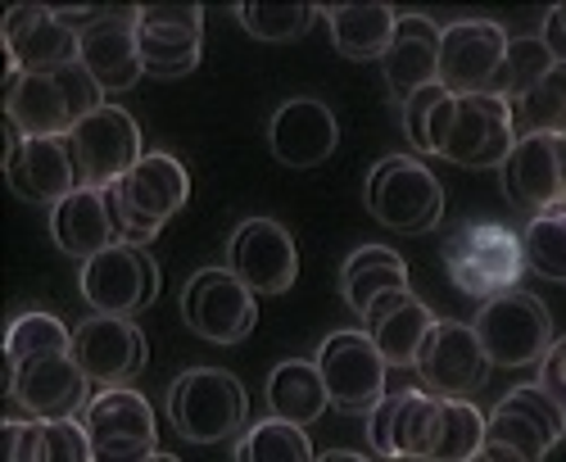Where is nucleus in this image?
Listing matches in <instances>:
<instances>
[{
	"label": "nucleus",
	"instance_id": "2f4dec72",
	"mask_svg": "<svg viewBox=\"0 0 566 462\" xmlns=\"http://www.w3.org/2000/svg\"><path fill=\"white\" fill-rule=\"evenodd\" d=\"M557 444L544 435V427H535L526 412H516V408H507L503 399L494 403V412H490V422H485V458H494V462H548V453H553Z\"/></svg>",
	"mask_w": 566,
	"mask_h": 462
},
{
	"label": "nucleus",
	"instance_id": "49530a36",
	"mask_svg": "<svg viewBox=\"0 0 566 462\" xmlns=\"http://www.w3.org/2000/svg\"><path fill=\"white\" fill-rule=\"evenodd\" d=\"M476 462H494V458H485V453H481V458H476Z\"/></svg>",
	"mask_w": 566,
	"mask_h": 462
},
{
	"label": "nucleus",
	"instance_id": "4c0bfd02",
	"mask_svg": "<svg viewBox=\"0 0 566 462\" xmlns=\"http://www.w3.org/2000/svg\"><path fill=\"white\" fill-rule=\"evenodd\" d=\"M235 14H241L245 32L259 41H295L313 28L317 6H259V0H250V6H241Z\"/></svg>",
	"mask_w": 566,
	"mask_h": 462
},
{
	"label": "nucleus",
	"instance_id": "b1692460",
	"mask_svg": "<svg viewBox=\"0 0 566 462\" xmlns=\"http://www.w3.org/2000/svg\"><path fill=\"white\" fill-rule=\"evenodd\" d=\"M440 36L444 28H436L427 14H399L395 41L381 60V77L399 105L440 82Z\"/></svg>",
	"mask_w": 566,
	"mask_h": 462
},
{
	"label": "nucleus",
	"instance_id": "58836bf2",
	"mask_svg": "<svg viewBox=\"0 0 566 462\" xmlns=\"http://www.w3.org/2000/svg\"><path fill=\"white\" fill-rule=\"evenodd\" d=\"M503 403H507V408H516V412H526V418H531L535 427H544V435H548L553 444H562V440H566V408H562V403H553V399L544 395V386H539V381L512 386V390L503 395Z\"/></svg>",
	"mask_w": 566,
	"mask_h": 462
},
{
	"label": "nucleus",
	"instance_id": "de8ad7c7",
	"mask_svg": "<svg viewBox=\"0 0 566 462\" xmlns=\"http://www.w3.org/2000/svg\"><path fill=\"white\" fill-rule=\"evenodd\" d=\"M562 146H566V132H562Z\"/></svg>",
	"mask_w": 566,
	"mask_h": 462
},
{
	"label": "nucleus",
	"instance_id": "f257e3e1",
	"mask_svg": "<svg viewBox=\"0 0 566 462\" xmlns=\"http://www.w3.org/2000/svg\"><path fill=\"white\" fill-rule=\"evenodd\" d=\"M186 200H191V172H186V164L177 155H164V150L146 155L118 187L105 191L118 245L146 250L164 231V222L186 209Z\"/></svg>",
	"mask_w": 566,
	"mask_h": 462
},
{
	"label": "nucleus",
	"instance_id": "4be33fe9",
	"mask_svg": "<svg viewBox=\"0 0 566 462\" xmlns=\"http://www.w3.org/2000/svg\"><path fill=\"white\" fill-rule=\"evenodd\" d=\"M268 146L276 155V164L286 168H317L336 155L340 146V123H336V109L326 101H313V96H295L286 101L272 123H268Z\"/></svg>",
	"mask_w": 566,
	"mask_h": 462
},
{
	"label": "nucleus",
	"instance_id": "39448f33",
	"mask_svg": "<svg viewBox=\"0 0 566 462\" xmlns=\"http://www.w3.org/2000/svg\"><path fill=\"white\" fill-rule=\"evenodd\" d=\"M444 267L462 295L485 304L494 295L516 291L526 272V250L522 237L503 222H462L444 241Z\"/></svg>",
	"mask_w": 566,
	"mask_h": 462
},
{
	"label": "nucleus",
	"instance_id": "7ed1b4c3",
	"mask_svg": "<svg viewBox=\"0 0 566 462\" xmlns=\"http://www.w3.org/2000/svg\"><path fill=\"white\" fill-rule=\"evenodd\" d=\"M101 105L105 91L82 64L60 73H10L6 82V123H14L23 136H69Z\"/></svg>",
	"mask_w": 566,
	"mask_h": 462
},
{
	"label": "nucleus",
	"instance_id": "e433bc0d",
	"mask_svg": "<svg viewBox=\"0 0 566 462\" xmlns=\"http://www.w3.org/2000/svg\"><path fill=\"white\" fill-rule=\"evenodd\" d=\"M522 250H526V267L535 276L566 286V213L548 209V213L531 218L522 231Z\"/></svg>",
	"mask_w": 566,
	"mask_h": 462
},
{
	"label": "nucleus",
	"instance_id": "72a5a7b5",
	"mask_svg": "<svg viewBox=\"0 0 566 462\" xmlns=\"http://www.w3.org/2000/svg\"><path fill=\"white\" fill-rule=\"evenodd\" d=\"M60 354H73V332L55 313H41V308H28L10 322L6 332V363L10 372L23 363H36V358H60Z\"/></svg>",
	"mask_w": 566,
	"mask_h": 462
},
{
	"label": "nucleus",
	"instance_id": "9d476101",
	"mask_svg": "<svg viewBox=\"0 0 566 462\" xmlns=\"http://www.w3.org/2000/svg\"><path fill=\"white\" fill-rule=\"evenodd\" d=\"M77 291L91 304V313L132 317L159 300V263L140 245H109L82 263Z\"/></svg>",
	"mask_w": 566,
	"mask_h": 462
},
{
	"label": "nucleus",
	"instance_id": "f03ea898",
	"mask_svg": "<svg viewBox=\"0 0 566 462\" xmlns=\"http://www.w3.org/2000/svg\"><path fill=\"white\" fill-rule=\"evenodd\" d=\"M431 155L458 164V168H503V159L516 146L512 109L507 101L490 96H449L431 114Z\"/></svg>",
	"mask_w": 566,
	"mask_h": 462
},
{
	"label": "nucleus",
	"instance_id": "a18cd8bd",
	"mask_svg": "<svg viewBox=\"0 0 566 462\" xmlns=\"http://www.w3.org/2000/svg\"><path fill=\"white\" fill-rule=\"evenodd\" d=\"M557 213H566V196H562V204H557Z\"/></svg>",
	"mask_w": 566,
	"mask_h": 462
},
{
	"label": "nucleus",
	"instance_id": "c756f323",
	"mask_svg": "<svg viewBox=\"0 0 566 462\" xmlns=\"http://www.w3.org/2000/svg\"><path fill=\"white\" fill-rule=\"evenodd\" d=\"M268 408L272 418L295 422V427H313L326 408H332V395H326V381L317 372L313 358H286L272 367L268 377Z\"/></svg>",
	"mask_w": 566,
	"mask_h": 462
},
{
	"label": "nucleus",
	"instance_id": "393cba45",
	"mask_svg": "<svg viewBox=\"0 0 566 462\" xmlns=\"http://www.w3.org/2000/svg\"><path fill=\"white\" fill-rule=\"evenodd\" d=\"M436 313L421 304L412 291H395L386 300H376L371 313L363 317V332L376 340V349L386 354L390 367H412L427 336L436 332Z\"/></svg>",
	"mask_w": 566,
	"mask_h": 462
},
{
	"label": "nucleus",
	"instance_id": "c9c22d12",
	"mask_svg": "<svg viewBox=\"0 0 566 462\" xmlns=\"http://www.w3.org/2000/svg\"><path fill=\"white\" fill-rule=\"evenodd\" d=\"M557 60H553V51L544 45V36H512L507 41V55H503V69H499V77L490 86V96H499L507 105L522 101L535 82H544V73Z\"/></svg>",
	"mask_w": 566,
	"mask_h": 462
},
{
	"label": "nucleus",
	"instance_id": "20e7f679",
	"mask_svg": "<svg viewBox=\"0 0 566 462\" xmlns=\"http://www.w3.org/2000/svg\"><path fill=\"white\" fill-rule=\"evenodd\" d=\"M168 422L191 444H218L250 427V395L222 367H191L168 386Z\"/></svg>",
	"mask_w": 566,
	"mask_h": 462
},
{
	"label": "nucleus",
	"instance_id": "f3484780",
	"mask_svg": "<svg viewBox=\"0 0 566 462\" xmlns=\"http://www.w3.org/2000/svg\"><path fill=\"white\" fill-rule=\"evenodd\" d=\"M227 267L254 295H286L300 276V245L276 218H245L231 231Z\"/></svg>",
	"mask_w": 566,
	"mask_h": 462
},
{
	"label": "nucleus",
	"instance_id": "79ce46f5",
	"mask_svg": "<svg viewBox=\"0 0 566 462\" xmlns=\"http://www.w3.org/2000/svg\"><path fill=\"white\" fill-rule=\"evenodd\" d=\"M544 45L553 51L557 64H566V6H553L544 14Z\"/></svg>",
	"mask_w": 566,
	"mask_h": 462
},
{
	"label": "nucleus",
	"instance_id": "7c9ffc66",
	"mask_svg": "<svg viewBox=\"0 0 566 462\" xmlns=\"http://www.w3.org/2000/svg\"><path fill=\"white\" fill-rule=\"evenodd\" d=\"M485 412L471 399H440L436 422H431V444L421 462H476L485 449Z\"/></svg>",
	"mask_w": 566,
	"mask_h": 462
},
{
	"label": "nucleus",
	"instance_id": "aec40b11",
	"mask_svg": "<svg viewBox=\"0 0 566 462\" xmlns=\"http://www.w3.org/2000/svg\"><path fill=\"white\" fill-rule=\"evenodd\" d=\"M73 358L96 386H127L132 377H140V367L150 358V345L132 317L96 313V317H86L82 327H73Z\"/></svg>",
	"mask_w": 566,
	"mask_h": 462
},
{
	"label": "nucleus",
	"instance_id": "c85d7f7f",
	"mask_svg": "<svg viewBox=\"0 0 566 462\" xmlns=\"http://www.w3.org/2000/svg\"><path fill=\"white\" fill-rule=\"evenodd\" d=\"M395 291H408V263L390 245H363V250H354L345 259L340 295L358 317H367L376 300H386Z\"/></svg>",
	"mask_w": 566,
	"mask_h": 462
},
{
	"label": "nucleus",
	"instance_id": "bb28decb",
	"mask_svg": "<svg viewBox=\"0 0 566 462\" xmlns=\"http://www.w3.org/2000/svg\"><path fill=\"white\" fill-rule=\"evenodd\" d=\"M51 237L64 254L73 259H96L101 250L118 245V231H114V218H109V204H105V191H73L69 200H60L51 209Z\"/></svg>",
	"mask_w": 566,
	"mask_h": 462
},
{
	"label": "nucleus",
	"instance_id": "1a4fd4ad",
	"mask_svg": "<svg viewBox=\"0 0 566 462\" xmlns=\"http://www.w3.org/2000/svg\"><path fill=\"white\" fill-rule=\"evenodd\" d=\"M476 336L494 367H531L553 345V317L539 295L531 291H507L481 304L476 313Z\"/></svg>",
	"mask_w": 566,
	"mask_h": 462
},
{
	"label": "nucleus",
	"instance_id": "a211bd4d",
	"mask_svg": "<svg viewBox=\"0 0 566 462\" xmlns=\"http://www.w3.org/2000/svg\"><path fill=\"white\" fill-rule=\"evenodd\" d=\"M507 28L494 19H458L440 36V86L449 96H481L494 86L503 55H507Z\"/></svg>",
	"mask_w": 566,
	"mask_h": 462
},
{
	"label": "nucleus",
	"instance_id": "cd10ccee",
	"mask_svg": "<svg viewBox=\"0 0 566 462\" xmlns=\"http://www.w3.org/2000/svg\"><path fill=\"white\" fill-rule=\"evenodd\" d=\"M326 28H332V41L345 60L381 64L390 41H395L399 14L390 6H376V0H363V6H332L326 10Z\"/></svg>",
	"mask_w": 566,
	"mask_h": 462
},
{
	"label": "nucleus",
	"instance_id": "6ab92c4d",
	"mask_svg": "<svg viewBox=\"0 0 566 462\" xmlns=\"http://www.w3.org/2000/svg\"><path fill=\"white\" fill-rule=\"evenodd\" d=\"M0 36L10 73H60L82 64V32H73L51 6H10Z\"/></svg>",
	"mask_w": 566,
	"mask_h": 462
},
{
	"label": "nucleus",
	"instance_id": "0eeeda50",
	"mask_svg": "<svg viewBox=\"0 0 566 462\" xmlns=\"http://www.w3.org/2000/svg\"><path fill=\"white\" fill-rule=\"evenodd\" d=\"M313 363L326 381V395H332V408L354 412V418H367L390 395V363L367 332H332L317 345Z\"/></svg>",
	"mask_w": 566,
	"mask_h": 462
},
{
	"label": "nucleus",
	"instance_id": "423d86ee",
	"mask_svg": "<svg viewBox=\"0 0 566 462\" xmlns=\"http://www.w3.org/2000/svg\"><path fill=\"white\" fill-rule=\"evenodd\" d=\"M363 200L371 209V218L399 231V237H421L444 218V187L440 177L412 159V155H386L367 172Z\"/></svg>",
	"mask_w": 566,
	"mask_h": 462
},
{
	"label": "nucleus",
	"instance_id": "ddd939ff",
	"mask_svg": "<svg viewBox=\"0 0 566 462\" xmlns=\"http://www.w3.org/2000/svg\"><path fill=\"white\" fill-rule=\"evenodd\" d=\"M91 399H96V381L82 372L73 354L36 358L10 372V403L36 422H82Z\"/></svg>",
	"mask_w": 566,
	"mask_h": 462
},
{
	"label": "nucleus",
	"instance_id": "37998d69",
	"mask_svg": "<svg viewBox=\"0 0 566 462\" xmlns=\"http://www.w3.org/2000/svg\"><path fill=\"white\" fill-rule=\"evenodd\" d=\"M317 462H371V458H363L354 449H326V453H317Z\"/></svg>",
	"mask_w": 566,
	"mask_h": 462
},
{
	"label": "nucleus",
	"instance_id": "c03bdc74",
	"mask_svg": "<svg viewBox=\"0 0 566 462\" xmlns=\"http://www.w3.org/2000/svg\"><path fill=\"white\" fill-rule=\"evenodd\" d=\"M146 462H181V458H177V453H164V449H159V453H155V458H146Z\"/></svg>",
	"mask_w": 566,
	"mask_h": 462
},
{
	"label": "nucleus",
	"instance_id": "5701e85b",
	"mask_svg": "<svg viewBox=\"0 0 566 462\" xmlns=\"http://www.w3.org/2000/svg\"><path fill=\"white\" fill-rule=\"evenodd\" d=\"M82 69L96 77V86L105 91V96L132 91L140 77H146L140 45H136V6L105 10L82 32Z\"/></svg>",
	"mask_w": 566,
	"mask_h": 462
},
{
	"label": "nucleus",
	"instance_id": "f8f14e48",
	"mask_svg": "<svg viewBox=\"0 0 566 462\" xmlns=\"http://www.w3.org/2000/svg\"><path fill=\"white\" fill-rule=\"evenodd\" d=\"M96 462H146L159 453V427L155 408L146 395H136L127 386H105L91 399L82 418Z\"/></svg>",
	"mask_w": 566,
	"mask_h": 462
},
{
	"label": "nucleus",
	"instance_id": "412c9836",
	"mask_svg": "<svg viewBox=\"0 0 566 462\" xmlns=\"http://www.w3.org/2000/svg\"><path fill=\"white\" fill-rule=\"evenodd\" d=\"M503 196L531 218L548 213L566 196V146L562 136H516L512 155L499 168Z\"/></svg>",
	"mask_w": 566,
	"mask_h": 462
},
{
	"label": "nucleus",
	"instance_id": "a19ab883",
	"mask_svg": "<svg viewBox=\"0 0 566 462\" xmlns=\"http://www.w3.org/2000/svg\"><path fill=\"white\" fill-rule=\"evenodd\" d=\"M539 386H544V395H548L553 403L566 408V336H557V340L548 345V354L539 358Z\"/></svg>",
	"mask_w": 566,
	"mask_h": 462
},
{
	"label": "nucleus",
	"instance_id": "a878e982",
	"mask_svg": "<svg viewBox=\"0 0 566 462\" xmlns=\"http://www.w3.org/2000/svg\"><path fill=\"white\" fill-rule=\"evenodd\" d=\"M0 462H96L82 422L10 418L0 431Z\"/></svg>",
	"mask_w": 566,
	"mask_h": 462
},
{
	"label": "nucleus",
	"instance_id": "f704fd0d",
	"mask_svg": "<svg viewBox=\"0 0 566 462\" xmlns=\"http://www.w3.org/2000/svg\"><path fill=\"white\" fill-rule=\"evenodd\" d=\"M235 462H317V453H313V440L304 427L263 418L241 431V440H235Z\"/></svg>",
	"mask_w": 566,
	"mask_h": 462
},
{
	"label": "nucleus",
	"instance_id": "6e6552de",
	"mask_svg": "<svg viewBox=\"0 0 566 462\" xmlns=\"http://www.w3.org/2000/svg\"><path fill=\"white\" fill-rule=\"evenodd\" d=\"M181 322L209 345H241L259 322V295L231 267H200L181 286Z\"/></svg>",
	"mask_w": 566,
	"mask_h": 462
},
{
	"label": "nucleus",
	"instance_id": "4468645a",
	"mask_svg": "<svg viewBox=\"0 0 566 462\" xmlns=\"http://www.w3.org/2000/svg\"><path fill=\"white\" fill-rule=\"evenodd\" d=\"M6 127H10L6 177L19 200L55 209L73 191H82V172H77L69 136H23L14 123H6Z\"/></svg>",
	"mask_w": 566,
	"mask_h": 462
},
{
	"label": "nucleus",
	"instance_id": "2eb2a0df",
	"mask_svg": "<svg viewBox=\"0 0 566 462\" xmlns=\"http://www.w3.org/2000/svg\"><path fill=\"white\" fill-rule=\"evenodd\" d=\"M417 377L421 390L436 399H471L485 377H490V354L481 349V336L471 322H436V332L427 336L417 354Z\"/></svg>",
	"mask_w": 566,
	"mask_h": 462
},
{
	"label": "nucleus",
	"instance_id": "473e14b6",
	"mask_svg": "<svg viewBox=\"0 0 566 462\" xmlns=\"http://www.w3.org/2000/svg\"><path fill=\"white\" fill-rule=\"evenodd\" d=\"M516 136H562L566 132V64H553L544 82H535L522 101H512Z\"/></svg>",
	"mask_w": 566,
	"mask_h": 462
},
{
	"label": "nucleus",
	"instance_id": "ea45409f",
	"mask_svg": "<svg viewBox=\"0 0 566 462\" xmlns=\"http://www.w3.org/2000/svg\"><path fill=\"white\" fill-rule=\"evenodd\" d=\"M444 101V86L436 82V86H427V91H417V96H408L403 105H399V123H403V132H408V141H412V150H421V155H431V114H436V105Z\"/></svg>",
	"mask_w": 566,
	"mask_h": 462
},
{
	"label": "nucleus",
	"instance_id": "9b49d317",
	"mask_svg": "<svg viewBox=\"0 0 566 462\" xmlns=\"http://www.w3.org/2000/svg\"><path fill=\"white\" fill-rule=\"evenodd\" d=\"M69 146L82 172V187L91 191H109L118 181L146 159L140 150V127L123 105H101L96 114H86L73 132H69Z\"/></svg>",
	"mask_w": 566,
	"mask_h": 462
},
{
	"label": "nucleus",
	"instance_id": "dca6fc26",
	"mask_svg": "<svg viewBox=\"0 0 566 462\" xmlns=\"http://www.w3.org/2000/svg\"><path fill=\"white\" fill-rule=\"evenodd\" d=\"M136 45L150 77H186L205 55L200 6H136Z\"/></svg>",
	"mask_w": 566,
	"mask_h": 462
}]
</instances>
